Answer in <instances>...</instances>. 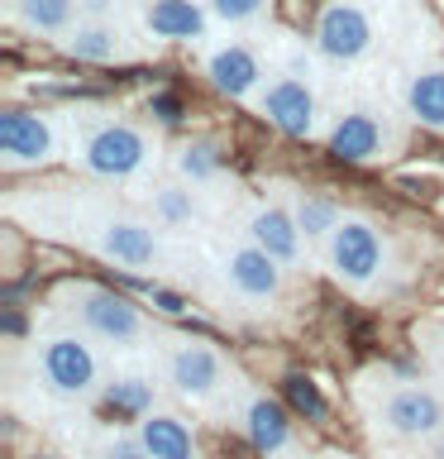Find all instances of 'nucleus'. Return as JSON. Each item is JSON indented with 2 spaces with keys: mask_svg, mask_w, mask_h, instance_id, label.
<instances>
[{
  "mask_svg": "<svg viewBox=\"0 0 444 459\" xmlns=\"http://www.w3.org/2000/svg\"><path fill=\"white\" fill-rule=\"evenodd\" d=\"M72 163L96 182H134L158 163V139L120 110H91L72 134Z\"/></svg>",
  "mask_w": 444,
  "mask_h": 459,
  "instance_id": "f257e3e1",
  "label": "nucleus"
},
{
  "mask_svg": "<svg viewBox=\"0 0 444 459\" xmlns=\"http://www.w3.org/2000/svg\"><path fill=\"white\" fill-rule=\"evenodd\" d=\"M57 307L67 311V321L110 350H139L153 335V321L143 316L134 297L115 292L100 282H63L57 287Z\"/></svg>",
  "mask_w": 444,
  "mask_h": 459,
  "instance_id": "f03ea898",
  "label": "nucleus"
},
{
  "mask_svg": "<svg viewBox=\"0 0 444 459\" xmlns=\"http://www.w3.org/2000/svg\"><path fill=\"white\" fill-rule=\"evenodd\" d=\"M253 110L286 139L320 134V91H315V72L306 53H292L282 67H268V82L253 96Z\"/></svg>",
  "mask_w": 444,
  "mask_h": 459,
  "instance_id": "7ed1b4c3",
  "label": "nucleus"
},
{
  "mask_svg": "<svg viewBox=\"0 0 444 459\" xmlns=\"http://www.w3.org/2000/svg\"><path fill=\"white\" fill-rule=\"evenodd\" d=\"M34 373L43 387L67 402H86L106 393V373H100L96 344H86L81 330H53V335L34 340Z\"/></svg>",
  "mask_w": 444,
  "mask_h": 459,
  "instance_id": "20e7f679",
  "label": "nucleus"
},
{
  "mask_svg": "<svg viewBox=\"0 0 444 459\" xmlns=\"http://www.w3.org/2000/svg\"><path fill=\"white\" fill-rule=\"evenodd\" d=\"M320 249H325L329 278L344 282L349 292H368V287L387 273V235L368 221V215H344L335 225V235H329Z\"/></svg>",
  "mask_w": 444,
  "mask_h": 459,
  "instance_id": "39448f33",
  "label": "nucleus"
},
{
  "mask_svg": "<svg viewBox=\"0 0 444 459\" xmlns=\"http://www.w3.org/2000/svg\"><path fill=\"white\" fill-rule=\"evenodd\" d=\"M311 48L335 67H354L378 48V20L363 0H325L311 24Z\"/></svg>",
  "mask_w": 444,
  "mask_h": 459,
  "instance_id": "423d86ee",
  "label": "nucleus"
},
{
  "mask_svg": "<svg viewBox=\"0 0 444 459\" xmlns=\"http://www.w3.org/2000/svg\"><path fill=\"white\" fill-rule=\"evenodd\" d=\"M63 158V129L48 110L34 106H5L0 110V168L5 172H34Z\"/></svg>",
  "mask_w": 444,
  "mask_h": 459,
  "instance_id": "0eeeda50",
  "label": "nucleus"
},
{
  "mask_svg": "<svg viewBox=\"0 0 444 459\" xmlns=\"http://www.w3.org/2000/svg\"><path fill=\"white\" fill-rule=\"evenodd\" d=\"M91 249L106 258V264L124 268V273H149L167 258L163 249V230L143 215H129V211H106L100 221L91 225Z\"/></svg>",
  "mask_w": 444,
  "mask_h": 459,
  "instance_id": "6e6552de",
  "label": "nucleus"
},
{
  "mask_svg": "<svg viewBox=\"0 0 444 459\" xmlns=\"http://www.w3.org/2000/svg\"><path fill=\"white\" fill-rule=\"evenodd\" d=\"M397 143H401L397 125L387 120L382 106H368V100L344 106L325 129V149L339 163H382V158H392Z\"/></svg>",
  "mask_w": 444,
  "mask_h": 459,
  "instance_id": "1a4fd4ad",
  "label": "nucleus"
},
{
  "mask_svg": "<svg viewBox=\"0 0 444 459\" xmlns=\"http://www.w3.org/2000/svg\"><path fill=\"white\" fill-rule=\"evenodd\" d=\"M163 378L172 383V393L186 402H215L229 387V364L210 340L201 335H177L163 350Z\"/></svg>",
  "mask_w": 444,
  "mask_h": 459,
  "instance_id": "9d476101",
  "label": "nucleus"
},
{
  "mask_svg": "<svg viewBox=\"0 0 444 459\" xmlns=\"http://www.w3.org/2000/svg\"><path fill=\"white\" fill-rule=\"evenodd\" d=\"M378 430H387L401 445H425L435 430H444V397L425 383H397L378 397Z\"/></svg>",
  "mask_w": 444,
  "mask_h": 459,
  "instance_id": "9b49d317",
  "label": "nucleus"
},
{
  "mask_svg": "<svg viewBox=\"0 0 444 459\" xmlns=\"http://www.w3.org/2000/svg\"><path fill=\"white\" fill-rule=\"evenodd\" d=\"M201 72H206V82L220 96L243 100V106H253V96L263 91V82H268L263 53H258L253 43H243V39L206 43V53H201Z\"/></svg>",
  "mask_w": 444,
  "mask_h": 459,
  "instance_id": "f8f14e48",
  "label": "nucleus"
},
{
  "mask_svg": "<svg viewBox=\"0 0 444 459\" xmlns=\"http://www.w3.org/2000/svg\"><path fill=\"white\" fill-rule=\"evenodd\" d=\"M57 48H63L72 63H81V67L134 63V43H129L124 24L115 20V14H110V20H106V14H81V20L57 39Z\"/></svg>",
  "mask_w": 444,
  "mask_h": 459,
  "instance_id": "ddd939ff",
  "label": "nucleus"
},
{
  "mask_svg": "<svg viewBox=\"0 0 444 459\" xmlns=\"http://www.w3.org/2000/svg\"><path fill=\"white\" fill-rule=\"evenodd\" d=\"M215 14L206 0H139V29L163 43H206Z\"/></svg>",
  "mask_w": 444,
  "mask_h": 459,
  "instance_id": "4468645a",
  "label": "nucleus"
},
{
  "mask_svg": "<svg viewBox=\"0 0 444 459\" xmlns=\"http://www.w3.org/2000/svg\"><path fill=\"white\" fill-rule=\"evenodd\" d=\"M220 273H225V287L243 301H272L282 292V278H286V268L268 249H258L253 239L235 244V249L225 254Z\"/></svg>",
  "mask_w": 444,
  "mask_h": 459,
  "instance_id": "2eb2a0df",
  "label": "nucleus"
},
{
  "mask_svg": "<svg viewBox=\"0 0 444 459\" xmlns=\"http://www.w3.org/2000/svg\"><path fill=\"white\" fill-rule=\"evenodd\" d=\"M249 239L258 244V249H268L272 258H278L282 268H301V258H306V235H301L296 215L286 201H258V206L249 211Z\"/></svg>",
  "mask_w": 444,
  "mask_h": 459,
  "instance_id": "dca6fc26",
  "label": "nucleus"
},
{
  "mask_svg": "<svg viewBox=\"0 0 444 459\" xmlns=\"http://www.w3.org/2000/svg\"><path fill=\"white\" fill-rule=\"evenodd\" d=\"M397 96H401V110H406L421 129L444 134V63H440V57H430V63H411L397 77Z\"/></svg>",
  "mask_w": 444,
  "mask_h": 459,
  "instance_id": "f3484780",
  "label": "nucleus"
},
{
  "mask_svg": "<svg viewBox=\"0 0 444 459\" xmlns=\"http://www.w3.org/2000/svg\"><path fill=\"white\" fill-rule=\"evenodd\" d=\"M5 20L20 29V34L57 43L81 20V0H5Z\"/></svg>",
  "mask_w": 444,
  "mask_h": 459,
  "instance_id": "a211bd4d",
  "label": "nucleus"
},
{
  "mask_svg": "<svg viewBox=\"0 0 444 459\" xmlns=\"http://www.w3.org/2000/svg\"><path fill=\"white\" fill-rule=\"evenodd\" d=\"M243 436H249V445L268 459L292 450V411H286L278 397H253L249 407H243Z\"/></svg>",
  "mask_w": 444,
  "mask_h": 459,
  "instance_id": "6ab92c4d",
  "label": "nucleus"
},
{
  "mask_svg": "<svg viewBox=\"0 0 444 459\" xmlns=\"http://www.w3.org/2000/svg\"><path fill=\"white\" fill-rule=\"evenodd\" d=\"M134 436L143 440V450L153 459H201V445L192 436V426L172 411H149L143 421H134Z\"/></svg>",
  "mask_w": 444,
  "mask_h": 459,
  "instance_id": "aec40b11",
  "label": "nucleus"
},
{
  "mask_svg": "<svg viewBox=\"0 0 444 459\" xmlns=\"http://www.w3.org/2000/svg\"><path fill=\"white\" fill-rule=\"evenodd\" d=\"M201 215H206V206H201V186L172 178V182H158L149 192V221L158 230H192Z\"/></svg>",
  "mask_w": 444,
  "mask_h": 459,
  "instance_id": "412c9836",
  "label": "nucleus"
},
{
  "mask_svg": "<svg viewBox=\"0 0 444 459\" xmlns=\"http://www.w3.org/2000/svg\"><path fill=\"white\" fill-rule=\"evenodd\" d=\"M286 206H292L301 235H306L311 244H325L329 235H335V225L344 221L339 201L329 192H315V186H292V192H286Z\"/></svg>",
  "mask_w": 444,
  "mask_h": 459,
  "instance_id": "4be33fe9",
  "label": "nucleus"
},
{
  "mask_svg": "<svg viewBox=\"0 0 444 459\" xmlns=\"http://www.w3.org/2000/svg\"><path fill=\"white\" fill-rule=\"evenodd\" d=\"M172 172H177L182 182H192V186H210V182L225 172L220 143H215L210 134L182 139V143H177V153H172Z\"/></svg>",
  "mask_w": 444,
  "mask_h": 459,
  "instance_id": "5701e85b",
  "label": "nucleus"
},
{
  "mask_svg": "<svg viewBox=\"0 0 444 459\" xmlns=\"http://www.w3.org/2000/svg\"><path fill=\"white\" fill-rule=\"evenodd\" d=\"M100 397H106L110 411L129 416V421H143L149 411H158V387H153V378H143V373H120V378H110Z\"/></svg>",
  "mask_w": 444,
  "mask_h": 459,
  "instance_id": "b1692460",
  "label": "nucleus"
},
{
  "mask_svg": "<svg viewBox=\"0 0 444 459\" xmlns=\"http://www.w3.org/2000/svg\"><path fill=\"white\" fill-rule=\"evenodd\" d=\"M282 397H286V407H292L296 416H306L311 426L329 421V397L320 393V383H315V378H306V373H286V378H282Z\"/></svg>",
  "mask_w": 444,
  "mask_h": 459,
  "instance_id": "393cba45",
  "label": "nucleus"
},
{
  "mask_svg": "<svg viewBox=\"0 0 444 459\" xmlns=\"http://www.w3.org/2000/svg\"><path fill=\"white\" fill-rule=\"evenodd\" d=\"M220 24H258L272 10V0H206Z\"/></svg>",
  "mask_w": 444,
  "mask_h": 459,
  "instance_id": "a878e982",
  "label": "nucleus"
},
{
  "mask_svg": "<svg viewBox=\"0 0 444 459\" xmlns=\"http://www.w3.org/2000/svg\"><path fill=\"white\" fill-rule=\"evenodd\" d=\"M139 292H143V301H149L153 311H163V316H186V311H192V301L177 297V292H172V287H163V282H143Z\"/></svg>",
  "mask_w": 444,
  "mask_h": 459,
  "instance_id": "bb28decb",
  "label": "nucleus"
},
{
  "mask_svg": "<svg viewBox=\"0 0 444 459\" xmlns=\"http://www.w3.org/2000/svg\"><path fill=\"white\" fill-rule=\"evenodd\" d=\"M91 459H153L149 450H143V440L139 436H106L96 445V455Z\"/></svg>",
  "mask_w": 444,
  "mask_h": 459,
  "instance_id": "cd10ccee",
  "label": "nucleus"
},
{
  "mask_svg": "<svg viewBox=\"0 0 444 459\" xmlns=\"http://www.w3.org/2000/svg\"><path fill=\"white\" fill-rule=\"evenodd\" d=\"M149 115H158V120H163V125H177L182 120V100L177 96H149Z\"/></svg>",
  "mask_w": 444,
  "mask_h": 459,
  "instance_id": "c85d7f7f",
  "label": "nucleus"
},
{
  "mask_svg": "<svg viewBox=\"0 0 444 459\" xmlns=\"http://www.w3.org/2000/svg\"><path fill=\"white\" fill-rule=\"evenodd\" d=\"M81 14H115V0H81Z\"/></svg>",
  "mask_w": 444,
  "mask_h": 459,
  "instance_id": "c756f323",
  "label": "nucleus"
},
{
  "mask_svg": "<svg viewBox=\"0 0 444 459\" xmlns=\"http://www.w3.org/2000/svg\"><path fill=\"white\" fill-rule=\"evenodd\" d=\"M425 459H444V430H435V436L425 440Z\"/></svg>",
  "mask_w": 444,
  "mask_h": 459,
  "instance_id": "7c9ffc66",
  "label": "nucleus"
},
{
  "mask_svg": "<svg viewBox=\"0 0 444 459\" xmlns=\"http://www.w3.org/2000/svg\"><path fill=\"white\" fill-rule=\"evenodd\" d=\"M382 5H406V0H382Z\"/></svg>",
  "mask_w": 444,
  "mask_h": 459,
  "instance_id": "2f4dec72",
  "label": "nucleus"
},
{
  "mask_svg": "<svg viewBox=\"0 0 444 459\" xmlns=\"http://www.w3.org/2000/svg\"><path fill=\"white\" fill-rule=\"evenodd\" d=\"M325 459H349V455H325Z\"/></svg>",
  "mask_w": 444,
  "mask_h": 459,
  "instance_id": "473e14b6",
  "label": "nucleus"
},
{
  "mask_svg": "<svg viewBox=\"0 0 444 459\" xmlns=\"http://www.w3.org/2000/svg\"><path fill=\"white\" fill-rule=\"evenodd\" d=\"M34 459H57V455H34Z\"/></svg>",
  "mask_w": 444,
  "mask_h": 459,
  "instance_id": "72a5a7b5",
  "label": "nucleus"
}]
</instances>
